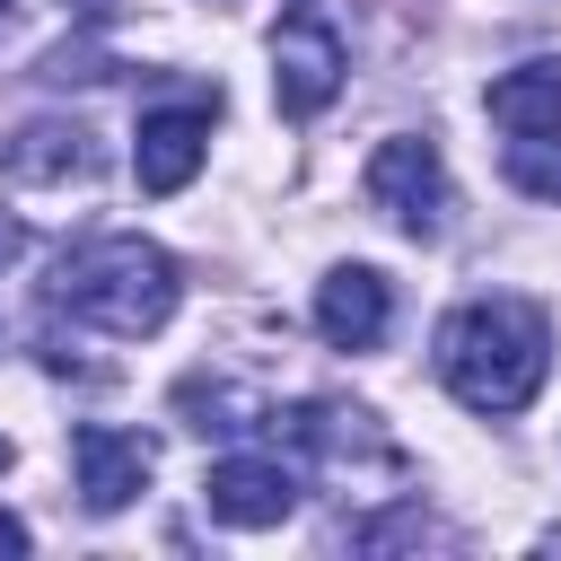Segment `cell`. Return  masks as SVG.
I'll use <instances>...</instances> for the list:
<instances>
[{"label":"cell","mask_w":561,"mask_h":561,"mask_svg":"<svg viewBox=\"0 0 561 561\" xmlns=\"http://www.w3.org/2000/svg\"><path fill=\"white\" fill-rule=\"evenodd\" d=\"M543 368H552V324L535 298H473L438 324V377L465 412H491V421L526 412Z\"/></svg>","instance_id":"6da1fadb"},{"label":"cell","mask_w":561,"mask_h":561,"mask_svg":"<svg viewBox=\"0 0 561 561\" xmlns=\"http://www.w3.org/2000/svg\"><path fill=\"white\" fill-rule=\"evenodd\" d=\"M175 298H184L175 254L149 245V237H88V245H70L61 272H53V307H70L79 324H96V333H114V342L158 333V324L175 316Z\"/></svg>","instance_id":"7a4b0ae2"},{"label":"cell","mask_w":561,"mask_h":561,"mask_svg":"<svg viewBox=\"0 0 561 561\" xmlns=\"http://www.w3.org/2000/svg\"><path fill=\"white\" fill-rule=\"evenodd\" d=\"M359 184H368V202H377L403 237H438V228H447V167H438V149H430L421 131L377 140Z\"/></svg>","instance_id":"3957f363"},{"label":"cell","mask_w":561,"mask_h":561,"mask_svg":"<svg viewBox=\"0 0 561 561\" xmlns=\"http://www.w3.org/2000/svg\"><path fill=\"white\" fill-rule=\"evenodd\" d=\"M70 473H79V500H88L96 517H114V508H131V500L149 491L158 447H149L140 430H105V421H88V430H70Z\"/></svg>","instance_id":"277c9868"},{"label":"cell","mask_w":561,"mask_h":561,"mask_svg":"<svg viewBox=\"0 0 561 561\" xmlns=\"http://www.w3.org/2000/svg\"><path fill=\"white\" fill-rule=\"evenodd\" d=\"M342 35L333 26H316V18H298V26H280L272 35V96H280V114L289 123H307V114H324L333 96H342Z\"/></svg>","instance_id":"5b68a950"},{"label":"cell","mask_w":561,"mask_h":561,"mask_svg":"<svg viewBox=\"0 0 561 561\" xmlns=\"http://www.w3.org/2000/svg\"><path fill=\"white\" fill-rule=\"evenodd\" d=\"M202 508H210L219 526L263 535V526H280V517L298 508V473H289L280 456H219V465L202 473Z\"/></svg>","instance_id":"8992f818"},{"label":"cell","mask_w":561,"mask_h":561,"mask_svg":"<svg viewBox=\"0 0 561 561\" xmlns=\"http://www.w3.org/2000/svg\"><path fill=\"white\" fill-rule=\"evenodd\" d=\"M210 105H158V114H140V131H131L140 193H184L202 175V158H210Z\"/></svg>","instance_id":"52a82bcc"},{"label":"cell","mask_w":561,"mask_h":561,"mask_svg":"<svg viewBox=\"0 0 561 561\" xmlns=\"http://www.w3.org/2000/svg\"><path fill=\"white\" fill-rule=\"evenodd\" d=\"M96 167H105V149L70 114H35V123H18L0 140V175H18V184H88Z\"/></svg>","instance_id":"ba28073f"},{"label":"cell","mask_w":561,"mask_h":561,"mask_svg":"<svg viewBox=\"0 0 561 561\" xmlns=\"http://www.w3.org/2000/svg\"><path fill=\"white\" fill-rule=\"evenodd\" d=\"M386 316H394V280L377 263H333L316 280V333L333 351H377L386 342Z\"/></svg>","instance_id":"9c48e42d"},{"label":"cell","mask_w":561,"mask_h":561,"mask_svg":"<svg viewBox=\"0 0 561 561\" xmlns=\"http://www.w3.org/2000/svg\"><path fill=\"white\" fill-rule=\"evenodd\" d=\"M280 430H289V447L324 456L333 473H351V465H394V438H386L377 412H359V403H289Z\"/></svg>","instance_id":"30bf717a"},{"label":"cell","mask_w":561,"mask_h":561,"mask_svg":"<svg viewBox=\"0 0 561 561\" xmlns=\"http://www.w3.org/2000/svg\"><path fill=\"white\" fill-rule=\"evenodd\" d=\"M482 105H491V123H500L508 140L561 131V61H517V70H500Z\"/></svg>","instance_id":"8fae6325"},{"label":"cell","mask_w":561,"mask_h":561,"mask_svg":"<svg viewBox=\"0 0 561 561\" xmlns=\"http://www.w3.org/2000/svg\"><path fill=\"white\" fill-rule=\"evenodd\" d=\"M175 412H184V430H202V438H245V430L272 421V412H263L245 386H228V377H184V386H175Z\"/></svg>","instance_id":"7c38bea8"},{"label":"cell","mask_w":561,"mask_h":561,"mask_svg":"<svg viewBox=\"0 0 561 561\" xmlns=\"http://www.w3.org/2000/svg\"><path fill=\"white\" fill-rule=\"evenodd\" d=\"M508 184H517V193H535V202H561V131L508 140Z\"/></svg>","instance_id":"4fadbf2b"},{"label":"cell","mask_w":561,"mask_h":561,"mask_svg":"<svg viewBox=\"0 0 561 561\" xmlns=\"http://www.w3.org/2000/svg\"><path fill=\"white\" fill-rule=\"evenodd\" d=\"M18 254H26V219H18V210H0V272H9Z\"/></svg>","instance_id":"5bb4252c"},{"label":"cell","mask_w":561,"mask_h":561,"mask_svg":"<svg viewBox=\"0 0 561 561\" xmlns=\"http://www.w3.org/2000/svg\"><path fill=\"white\" fill-rule=\"evenodd\" d=\"M0 552H26V517H9V508H0Z\"/></svg>","instance_id":"9a60e30c"},{"label":"cell","mask_w":561,"mask_h":561,"mask_svg":"<svg viewBox=\"0 0 561 561\" xmlns=\"http://www.w3.org/2000/svg\"><path fill=\"white\" fill-rule=\"evenodd\" d=\"M70 9H79V18H105V9H114V0H70Z\"/></svg>","instance_id":"2e32d148"},{"label":"cell","mask_w":561,"mask_h":561,"mask_svg":"<svg viewBox=\"0 0 561 561\" xmlns=\"http://www.w3.org/2000/svg\"><path fill=\"white\" fill-rule=\"evenodd\" d=\"M0 473H9V438H0Z\"/></svg>","instance_id":"e0dca14e"},{"label":"cell","mask_w":561,"mask_h":561,"mask_svg":"<svg viewBox=\"0 0 561 561\" xmlns=\"http://www.w3.org/2000/svg\"><path fill=\"white\" fill-rule=\"evenodd\" d=\"M289 9H307V0H289Z\"/></svg>","instance_id":"ac0fdd59"},{"label":"cell","mask_w":561,"mask_h":561,"mask_svg":"<svg viewBox=\"0 0 561 561\" xmlns=\"http://www.w3.org/2000/svg\"><path fill=\"white\" fill-rule=\"evenodd\" d=\"M0 9H9V0H0Z\"/></svg>","instance_id":"d6986e66"}]
</instances>
